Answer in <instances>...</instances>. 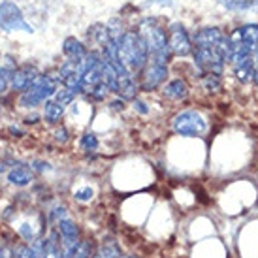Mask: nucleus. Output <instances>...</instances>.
Returning a JSON list of instances; mask_svg holds the SVG:
<instances>
[{"label": "nucleus", "mask_w": 258, "mask_h": 258, "mask_svg": "<svg viewBox=\"0 0 258 258\" xmlns=\"http://www.w3.org/2000/svg\"><path fill=\"white\" fill-rule=\"evenodd\" d=\"M228 53V36L217 27L202 29L194 36V60L204 74H222Z\"/></svg>", "instance_id": "f257e3e1"}, {"label": "nucleus", "mask_w": 258, "mask_h": 258, "mask_svg": "<svg viewBox=\"0 0 258 258\" xmlns=\"http://www.w3.org/2000/svg\"><path fill=\"white\" fill-rule=\"evenodd\" d=\"M115 43H117V55H119L122 64L132 74L142 72L149 60V51H147L145 40L140 36V32L126 30Z\"/></svg>", "instance_id": "f03ea898"}, {"label": "nucleus", "mask_w": 258, "mask_h": 258, "mask_svg": "<svg viewBox=\"0 0 258 258\" xmlns=\"http://www.w3.org/2000/svg\"><path fill=\"white\" fill-rule=\"evenodd\" d=\"M140 36L145 40V45H147V51H149V60L168 62V58H170L168 36H166V30L157 21L145 19L140 25Z\"/></svg>", "instance_id": "7ed1b4c3"}, {"label": "nucleus", "mask_w": 258, "mask_h": 258, "mask_svg": "<svg viewBox=\"0 0 258 258\" xmlns=\"http://www.w3.org/2000/svg\"><path fill=\"white\" fill-rule=\"evenodd\" d=\"M58 81H60V76H55V74L38 76L21 93L19 104H21L23 108H34L38 104L49 100L51 96L55 94V91L58 89Z\"/></svg>", "instance_id": "20e7f679"}, {"label": "nucleus", "mask_w": 258, "mask_h": 258, "mask_svg": "<svg viewBox=\"0 0 258 258\" xmlns=\"http://www.w3.org/2000/svg\"><path fill=\"white\" fill-rule=\"evenodd\" d=\"M0 29L6 30V32H14V30H23L29 34L34 32L32 25L25 21L21 8L17 6L14 0L0 2Z\"/></svg>", "instance_id": "39448f33"}, {"label": "nucleus", "mask_w": 258, "mask_h": 258, "mask_svg": "<svg viewBox=\"0 0 258 258\" xmlns=\"http://www.w3.org/2000/svg\"><path fill=\"white\" fill-rule=\"evenodd\" d=\"M173 130L179 134V136H202L206 130H208V122L202 117L198 111H183L177 113L172 121Z\"/></svg>", "instance_id": "423d86ee"}, {"label": "nucleus", "mask_w": 258, "mask_h": 258, "mask_svg": "<svg viewBox=\"0 0 258 258\" xmlns=\"http://www.w3.org/2000/svg\"><path fill=\"white\" fill-rule=\"evenodd\" d=\"M168 45H170V53L185 57L188 53H192V42L186 34L185 27L181 23H172L168 29Z\"/></svg>", "instance_id": "0eeeda50"}, {"label": "nucleus", "mask_w": 258, "mask_h": 258, "mask_svg": "<svg viewBox=\"0 0 258 258\" xmlns=\"http://www.w3.org/2000/svg\"><path fill=\"white\" fill-rule=\"evenodd\" d=\"M168 76V62H158V60H147L142 76V91H155Z\"/></svg>", "instance_id": "6e6552de"}, {"label": "nucleus", "mask_w": 258, "mask_h": 258, "mask_svg": "<svg viewBox=\"0 0 258 258\" xmlns=\"http://www.w3.org/2000/svg\"><path fill=\"white\" fill-rule=\"evenodd\" d=\"M40 74L34 66L30 64H25V66H19V68H15L14 72H12V81H10V87L14 89V91H25L27 87L38 78Z\"/></svg>", "instance_id": "1a4fd4ad"}, {"label": "nucleus", "mask_w": 258, "mask_h": 258, "mask_svg": "<svg viewBox=\"0 0 258 258\" xmlns=\"http://www.w3.org/2000/svg\"><path fill=\"white\" fill-rule=\"evenodd\" d=\"M186 94H188V87L185 79H173L164 87V96L170 100H183Z\"/></svg>", "instance_id": "9d476101"}, {"label": "nucleus", "mask_w": 258, "mask_h": 258, "mask_svg": "<svg viewBox=\"0 0 258 258\" xmlns=\"http://www.w3.org/2000/svg\"><path fill=\"white\" fill-rule=\"evenodd\" d=\"M8 181L14 186H27L32 181V172L25 166H17L8 172Z\"/></svg>", "instance_id": "9b49d317"}, {"label": "nucleus", "mask_w": 258, "mask_h": 258, "mask_svg": "<svg viewBox=\"0 0 258 258\" xmlns=\"http://www.w3.org/2000/svg\"><path fill=\"white\" fill-rule=\"evenodd\" d=\"M62 51H64V55L68 58H76V60H81V58L87 55L85 45L72 36L64 40V43H62Z\"/></svg>", "instance_id": "f8f14e48"}, {"label": "nucleus", "mask_w": 258, "mask_h": 258, "mask_svg": "<svg viewBox=\"0 0 258 258\" xmlns=\"http://www.w3.org/2000/svg\"><path fill=\"white\" fill-rule=\"evenodd\" d=\"M57 230H58V234H60L62 239H79L78 224H76L72 219H68V217L57 221Z\"/></svg>", "instance_id": "ddd939ff"}, {"label": "nucleus", "mask_w": 258, "mask_h": 258, "mask_svg": "<svg viewBox=\"0 0 258 258\" xmlns=\"http://www.w3.org/2000/svg\"><path fill=\"white\" fill-rule=\"evenodd\" d=\"M64 113V106H60L58 102H55L53 98L49 100H45V108H43V119L51 124H55V122L60 121V117Z\"/></svg>", "instance_id": "4468645a"}, {"label": "nucleus", "mask_w": 258, "mask_h": 258, "mask_svg": "<svg viewBox=\"0 0 258 258\" xmlns=\"http://www.w3.org/2000/svg\"><path fill=\"white\" fill-rule=\"evenodd\" d=\"M222 6L232 12H249L258 10V0H219Z\"/></svg>", "instance_id": "2eb2a0df"}, {"label": "nucleus", "mask_w": 258, "mask_h": 258, "mask_svg": "<svg viewBox=\"0 0 258 258\" xmlns=\"http://www.w3.org/2000/svg\"><path fill=\"white\" fill-rule=\"evenodd\" d=\"M43 258H64L62 256V249H60V241H57V234L53 232L43 245Z\"/></svg>", "instance_id": "dca6fc26"}, {"label": "nucleus", "mask_w": 258, "mask_h": 258, "mask_svg": "<svg viewBox=\"0 0 258 258\" xmlns=\"http://www.w3.org/2000/svg\"><path fill=\"white\" fill-rule=\"evenodd\" d=\"M121 256V249L115 241H104V243L93 252V258H119Z\"/></svg>", "instance_id": "f3484780"}, {"label": "nucleus", "mask_w": 258, "mask_h": 258, "mask_svg": "<svg viewBox=\"0 0 258 258\" xmlns=\"http://www.w3.org/2000/svg\"><path fill=\"white\" fill-rule=\"evenodd\" d=\"M236 32L243 42L258 47V25H243V27L236 29Z\"/></svg>", "instance_id": "a211bd4d"}, {"label": "nucleus", "mask_w": 258, "mask_h": 258, "mask_svg": "<svg viewBox=\"0 0 258 258\" xmlns=\"http://www.w3.org/2000/svg\"><path fill=\"white\" fill-rule=\"evenodd\" d=\"M202 83H204V89L209 91V93H217V91H221V78L217 76V74H204V78H202Z\"/></svg>", "instance_id": "6ab92c4d"}, {"label": "nucleus", "mask_w": 258, "mask_h": 258, "mask_svg": "<svg viewBox=\"0 0 258 258\" xmlns=\"http://www.w3.org/2000/svg\"><path fill=\"white\" fill-rule=\"evenodd\" d=\"M51 98H53L55 102H58L60 106H68V104H70V102L76 98V94H74L70 89L62 87V89H57V91H55V94H53Z\"/></svg>", "instance_id": "aec40b11"}, {"label": "nucleus", "mask_w": 258, "mask_h": 258, "mask_svg": "<svg viewBox=\"0 0 258 258\" xmlns=\"http://www.w3.org/2000/svg\"><path fill=\"white\" fill-rule=\"evenodd\" d=\"M12 72L14 70H10L6 66L0 64V94H4L10 89V81H12Z\"/></svg>", "instance_id": "412c9836"}, {"label": "nucleus", "mask_w": 258, "mask_h": 258, "mask_svg": "<svg viewBox=\"0 0 258 258\" xmlns=\"http://www.w3.org/2000/svg\"><path fill=\"white\" fill-rule=\"evenodd\" d=\"M72 258H93V245H91V241H79Z\"/></svg>", "instance_id": "4be33fe9"}, {"label": "nucleus", "mask_w": 258, "mask_h": 258, "mask_svg": "<svg viewBox=\"0 0 258 258\" xmlns=\"http://www.w3.org/2000/svg\"><path fill=\"white\" fill-rule=\"evenodd\" d=\"M81 147L85 151H96L98 149V138L89 132V134H85V136L81 138Z\"/></svg>", "instance_id": "5701e85b"}, {"label": "nucleus", "mask_w": 258, "mask_h": 258, "mask_svg": "<svg viewBox=\"0 0 258 258\" xmlns=\"http://www.w3.org/2000/svg\"><path fill=\"white\" fill-rule=\"evenodd\" d=\"M91 198H93V188H91V186H83V188L76 190V200H79V202H89Z\"/></svg>", "instance_id": "b1692460"}, {"label": "nucleus", "mask_w": 258, "mask_h": 258, "mask_svg": "<svg viewBox=\"0 0 258 258\" xmlns=\"http://www.w3.org/2000/svg\"><path fill=\"white\" fill-rule=\"evenodd\" d=\"M14 258H32L30 245H19L14 249Z\"/></svg>", "instance_id": "393cba45"}, {"label": "nucleus", "mask_w": 258, "mask_h": 258, "mask_svg": "<svg viewBox=\"0 0 258 258\" xmlns=\"http://www.w3.org/2000/svg\"><path fill=\"white\" fill-rule=\"evenodd\" d=\"M55 140H57L58 144H66L68 142V130L64 126H60V128L55 132Z\"/></svg>", "instance_id": "a878e982"}, {"label": "nucleus", "mask_w": 258, "mask_h": 258, "mask_svg": "<svg viewBox=\"0 0 258 258\" xmlns=\"http://www.w3.org/2000/svg\"><path fill=\"white\" fill-rule=\"evenodd\" d=\"M0 258H14V249H10L6 243L0 241Z\"/></svg>", "instance_id": "bb28decb"}, {"label": "nucleus", "mask_w": 258, "mask_h": 258, "mask_svg": "<svg viewBox=\"0 0 258 258\" xmlns=\"http://www.w3.org/2000/svg\"><path fill=\"white\" fill-rule=\"evenodd\" d=\"M145 106H147V104H145V102H142V100H136V102H134V108H136L142 115H145L147 111H149V108H145Z\"/></svg>", "instance_id": "cd10ccee"}, {"label": "nucleus", "mask_w": 258, "mask_h": 258, "mask_svg": "<svg viewBox=\"0 0 258 258\" xmlns=\"http://www.w3.org/2000/svg\"><path fill=\"white\" fill-rule=\"evenodd\" d=\"M111 108H113V109H122V108H124V104H122V100L121 102L115 100V102H111Z\"/></svg>", "instance_id": "c85d7f7f"}, {"label": "nucleus", "mask_w": 258, "mask_h": 258, "mask_svg": "<svg viewBox=\"0 0 258 258\" xmlns=\"http://www.w3.org/2000/svg\"><path fill=\"white\" fill-rule=\"evenodd\" d=\"M4 170H6V168H4V164H2V162H0V173L4 172Z\"/></svg>", "instance_id": "c756f323"}, {"label": "nucleus", "mask_w": 258, "mask_h": 258, "mask_svg": "<svg viewBox=\"0 0 258 258\" xmlns=\"http://www.w3.org/2000/svg\"><path fill=\"white\" fill-rule=\"evenodd\" d=\"M119 258H138V256H119Z\"/></svg>", "instance_id": "7c9ffc66"}, {"label": "nucleus", "mask_w": 258, "mask_h": 258, "mask_svg": "<svg viewBox=\"0 0 258 258\" xmlns=\"http://www.w3.org/2000/svg\"><path fill=\"white\" fill-rule=\"evenodd\" d=\"M0 115H2V108H0Z\"/></svg>", "instance_id": "2f4dec72"}]
</instances>
